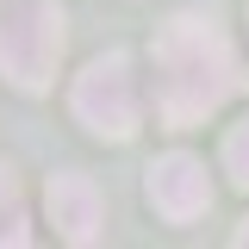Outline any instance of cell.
Segmentation results:
<instances>
[{"instance_id":"5b68a950","label":"cell","mask_w":249,"mask_h":249,"mask_svg":"<svg viewBox=\"0 0 249 249\" xmlns=\"http://www.w3.org/2000/svg\"><path fill=\"white\" fill-rule=\"evenodd\" d=\"M50 224H56L69 243H100L106 231V199L88 175H50Z\"/></svg>"},{"instance_id":"7a4b0ae2","label":"cell","mask_w":249,"mask_h":249,"mask_svg":"<svg viewBox=\"0 0 249 249\" xmlns=\"http://www.w3.org/2000/svg\"><path fill=\"white\" fill-rule=\"evenodd\" d=\"M62 25L69 19L56 13V0H0V75L25 93H44L69 44Z\"/></svg>"},{"instance_id":"3957f363","label":"cell","mask_w":249,"mask_h":249,"mask_svg":"<svg viewBox=\"0 0 249 249\" xmlns=\"http://www.w3.org/2000/svg\"><path fill=\"white\" fill-rule=\"evenodd\" d=\"M75 119L88 124L93 137H112V143H124L137 131V81H131V56L124 50H106V56H93L81 69Z\"/></svg>"},{"instance_id":"52a82bcc","label":"cell","mask_w":249,"mask_h":249,"mask_svg":"<svg viewBox=\"0 0 249 249\" xmlns=\"http://www.w3.org/2000/svg\"><path fill=\"white\" fill-rule=\"evenodd\" d=\"M224 175L237 187H249V119L231 124V137H224Z\"/></svg>"},{"instance_id":"ba28073f","label":"cell","mask_w":249,"mask_h":249,"mask_svg":"<svg viewBox=\"0 0 249 249\" xmlns=\"http://www.w3.org/2000/svg\"><path fill=\"white\" fill-rule=\"evenodd\" d=\"M237 243H243V249H249V218H243V224H237Z\"/></svg>"},{"instance_id":"6da1fadb","label":"cell","mask_w":249,"mask_h":249,"mask_svg":"<svg viewBox=\"0 0 249 249\" xmlns=\"http://www.w3.org/2000/svg\"><path fill=\"white\" fill-rule=\"evenodd\" d=\"M243 88L249 75L212 13H175L156 31V112H162V124L187 131V124L212 119Z\"/></svg>"},{"instance_id":"277c9868","label":"cell","mask_w":249,"mask_h":249,"mask_svg":"<svg viewBox=\"0 0 249 249\" xmlns=\"http://www.w3.org/2000/svg\"><path fill=\"white\" fill-rule=\"evenodd\" d=\"M150 206L168 224H193V218H206L212 206V181H206V162L187 150H168L150 162Z\"/></svg>"},{"instance_id":"8992f818","label":"cell","mask_w":249,"mask_h":249,"mask_svg":"<svg viewBox=\"0 0 249 249\" xmlns=\"http://www.w3.org/2000/svg\"><path fill=\"white\" fill-rule=\"evenodd\" d=\"M25 199H19V181L13 168H0V243H25Z\"/></svg>"}]
</instances>
